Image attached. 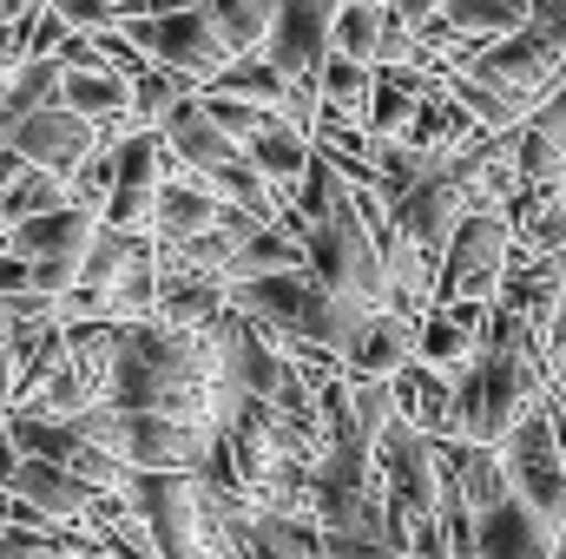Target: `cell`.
I'll return each mask as SVG.
<instances>
[{"mask_svg":"<svg viewBox=\"0 0 566 559\" xmlns=\"http://www.w3.org/2000/svg\"><path fill=\"white\" fill-rule=\"evenodd\" d=\"M303 251H310V271L329 283L336 296H356L369 309H389V264H382V238L369 231L363 204H356V184L303 224Z\"/></svg>","mask_w":566,"mask_h":559,"instance_id":"6da1fadb","label":"cell"},{"mask_svg":"<svg viewBox=\"0 0 566 559\" xmlns=\"http://www.w3.org/2000/svg\"><path fill=\"white\" fill-rule=\"evenodd\" d=\"M514 264V218L507 211H468L461 231L441 251V277H434V303H494V289Z\"/></svg>","mask_w":566,"mask_h":559,"instance_id":"7a4b0ae2","label":"cell"},{"mask_svg":"<svg viewBox=\"0 0 566 559\" xmlns=\"http://www.w3.org/2000/svg\"><path fill=\"white\" fill-rule=\"evenodd\" d=\"M93 238H99V211L93 204H60V211H40V218H27V224H13V251L33 264V289H46V296H66L80 271H86V251H93Z\"/></svg>","mask_w":566,"mask_h":559,"instance_id":"3957f363","label":"cell"},{"mask_svg":"<svg viewBox=\"0 0 566 559\" xmlns=\"http://www.w3.org/2000/svg\"><path fill=\"white\" fill-rule=\"evenodd\" d=\"M501 461L514 474V494L534 500L554 527L566 514V447H560V421H554V402H534L527 415L514 421V434L501 441Z\"/></svg>","mask_w":566,"mask_h":559,"instance_id":"277c9868","label":"cell"},{"mask_svg":"<svg viewBox=\"0 0 566 559\" xmlns=\"http://www.w3.org/2000/svg\"><path fill=\"white\" fill-rule=\"evenodd\" d=\"M119 27L139 40L158 66H171V73H185V80H198V86H211V80L238 60V53L224 46V33L211 27L205 7H178V13H158V20H119Z\"/></svg>","mask_w":566,"mask_h":559,"instance_id":"5b68a950","label":"cell"},{"mask_svg":"<svg viewBox=\"0 0 566 559\" xmlns=\"http://www.w3.org/2000/svg\"><path fill=\"white\" fill-rule=\"evenodd\" d=\"M113 139L99 119H86V113H73L66 99H53V106H40V113H27L20 126H13V145H20V158L27 165H46V171H60V178H73L99 145Z\"/></svg>","mask_w":566,"mask_h":559,"instance_id":"8992f818","label":"cell"},{"mask_svg":"<svg viewBox=\"0 0 566 559\" xmlns=\"http://www.w3.org/2000/svg\"><path fill=\"white\" fill-rule=\"evenodd\" d=\"M336 7L343 0H277V20L264 33V53L290 80H323L336 53Z\"/></svg>","mask_w":566,"mask_h":559,"instance_id":"52a82bcc","label":"cell"},{"mask_svg":"<svg viewBox=\"0 0 566 559\" xmlns=\"http://www.w3.org/2000/svg\"><path fill=\"white\" fill-rule=\"evenodd\" d=\"M224 309H231V277L198 271V264L158 251V323L165 329H205Z\"/></svg>","mask_w":566,"mask_h":559,"instance_id":"ba28073f","label":"cell"},{"mask_svg":"<svg viewBox=\"0 0 566 559\" xmlns=\"http://www.w3.org/2000/svg\"><path fill=\"white\" fill-rule=\"evenodd\" d=\"M474 540H481V559H554L560 527H554L534 500L507 494L501 507L474 514Z\"/></svg>","mask_w":566,"mask_h":559,"instance_id":"9c48e42d","label":"cell"},{"mask_svg":"<svg viewBox=\"0 0 566 559\" xmlns=\"http://www.w3.org/2000/svg\"><path fill=\"white\" fill-rule=\"evenodd\" d=\"M158 133H165V145H171V158H185V165H191V171H205V178L244 158V145L231 139V133L218 126V113L205 106V86H198V93H185Z\"/></svg>","mask_w":566,"mask_h":559,"instance_id":"30bf717a","label":"cell"},{"mask_svg":"<svg viewBox=\"0 0 566 559\" xmlns=\"http://www.w3.org/2000/svg\"><path fill=\"white\" fill-rule=\"evenodd\" d=\"M488 309H494V303H474V296H461V303H434L422 323H416V356L454 376L461 362H474V356H481Z\"/></svg>","mask_w":566,"mask_h":559,"instance_id":"8fae6325","label":"cell"},{"mask_svg":"<svg viewBox=\"0 0 566 559\" xmlns=\"http://www.w3.org/2000/svg\"><path fill=\"white\" fill-rule=\"evenodd\" d=\"M13 487L46 514V520H86L93 514V500L106 494V487H93L80 467H66V461H46V454H20V474H13Z\"/></svg>","mask_w":566,"mask_h":559,"instance_id":"7c38bea8","label":"cell"},{"mask_svg":"<svg viewBox=\"0 0 566 559\" xmlns=\"http://www.w3.org/2000/svg\"><path fill=\"white\" fill-rule=\"evenodd\" d=\"M409 362H416V323L402 309L363 316V329L343 342V369L349 376H402Z\"/></svg>","mask_w":566,"mask_h":559,"instance_id":"4fadbf2b","label":"cell"},{"mask_svg":"<svg viewBox=\"0 0 566 559\" xmlns=\"http://www.w3.org/2000/svg\"><path fill=\"white\" fill-rule=\"evenodd\" d=\"M60 99H66L73 113L99 119L106 133H126V126H139V119H133V73H119L113 60H106V66H66V80H60Z\"/></svg>","mask_w":566,"mask_h":559,"instance_id":"5bb4252c","label":"cell"},{"mask_svg":"<svg viewBox=\"0 0 566 559\" xmlns=\"http://www.w3.org/2000/svg\"><path fill=\"white\" fill-rule=\"evenodd\" d=\"M244 151H251V165L277 184L283 211H290V198H296V184H303V171H310V158H316V133H303L296 119H271L258 139H244Z\"/></svg>","mask_w":566,"mask_h":559,"instance_id":"9a60e30c","label":"cell"},{"mask_svg":"<svg viewBox=\"0 0 566 559\" xmlns=\"http://www.w3.org/2000/svg\"><path fill=\"white\" fill-rule=\"evenodd\" d=\"M396 395H402V415L416 421V428H428L434 441L454 434V376H448V369H434V362L416 356V362L396 376Z\"/></svg>","mask_w":566,"mask_h":559,"instance_id":"2e32d148","label":"cell"},{"mask_svg":"<svg viewBox=\"0 0 566 559\" xmlns=\"http://www.w3.org/2000/svg\"><path fill=\"white\" fill-rule=\"evenodd\" d=\"M211 86H218V93H238V99H258V106H277V113L290 106V93H296V80L283 73L264 46H258V53H238Z\"/></svg>","mask_w":566,"mask_h":559,"instance_id":"e0dca14e","label":"cell"},{"mask_svg":"<svg viewBox=\"0 0 566 559\" xmlns=\"http://www.w3.org/2000/svg\"><path fill=\"white\" fill-rule=\"evenodd\" d=\"M60 204H73V184L46 165H20V178L0 191V224H27V218L60 211Z\"/></svg>","mask_w":566,"mask_h":559,"instance_id":"ac0fdd59","label":"cell"},{"mask_svg":"<svg viewBox=\"0 0 566 559\" xmlns=\"http://www.w3.org/2000/svg\"><path fill=\"white\" fill-rule=\"evenodd\" d=\"M296 264H310L303 238H296L290 224H258V231L244 238L238 264H231V283H238V277H264V271H296Z\"/></svg>","mask_w":566,"mask_h":559,"instance_id":"d6986e66","label":"cell"},{"mask_svg":"<svg viewBox=\"0 0 566 559\" xmlns=\"http://www.w3.org/2000/svg\"><path fill=\"white\" fill-rule=\"evenodd\" d=\"M198 7L211 13V27L224 33L231 53H258L271 20H277V0H198Z\"/></svg>","mask_w":566,"mask_h":559,"instance_id":"ffe728a7","label":"cell"},{"mask_svg":"<svg viewBox=\"0 0 566 559\" xmlns=\"http://www.w3.org/2000/svg\"><path fill=\"white\" fill-rule=\"evenodd\" d=\"M441 80H448V93H454V99H461V106H468L488 133H507V126H521V119H527V113H521L501 86H488V80H481V73H468V66H448Z\"/></svg>","mask_w":566,"mask_h":559,"instance_id":"44dd1931","label":"cell"},{"mask_svg":"<svg viewBox=\"0 0 566 559\" xmlns=\"http://www.w3.org/2000/svg\"><path fill=\"white\" fill-rule=\"evenodd\" d=\"M185 93H198V80H185V73H171V66L151 60L145 73H133V119L139 126H165Z\"/></svg>","mask_w":566,"mask_h":559,"instance_id":"7402d4cb","label":"cell"},{"mask_svg":"<svg viewBox=\"0 0 566 559\" xmlns=\"http://www.w3.org/2000/svg\"><path fill=\"white\" fill-rule=\"evenodd\" d=\"M60 80H66V66H60V60H27L20 73H7V80H0V99H7V113H13V119H27V113H40V106H53V99H60Z\"/></svg>","mask_w":566,"mask_h":559,"instance_id":"603a6c76","label":"cell"},{"mask_svg":"<svg viewBox=\"0 0 566 559\" xmlns=\"http://www.w3.org/2000/svg\"><path fill=\"white\" fill-rule=\"evenodd\" d=\"M113 145H119V133L99 145L73 178H66V184H73V198H80V204H93V211H106V198H113V184H119V151H113Z\"/></svg>","mask_w":566,"mask_h":559,"instance_id":"cb8c5ba5","label":"cell"},{"mask_svg":"<svg viewBox=\"0 0 566 559\" xmlns=\"http://www.w3.org/2000/svg\"><path fill=\"white\" fill-rule=\"evenodd\" d=\"M53 7H60L80 33H99V27H113V20H119V0H53Z\"/></svg>","mask_w":566,"mask_h":559,"instance_id":"d4e9b609","label":"cell"},{"mask_svg":"<svg viewBox=\"0 0 566 559\" xmlns=\"http://www.w3.org/2000/svg\"><path fill=\"white\" fill-rule=\"evenodd\" d=\"M323 559H409L382 540H323Z\"/></svg>","mask_w":566,"mask_h":559,"instance_id":"484cf974","label":"cell"},{"mask_svg":"<svg viewBox=\"0 0 566 559\" xmlns=\"http://www.w3.org/2000/svg\"><path fill=\"white\" fill-rule=\"evenodd\" d=\"M547 356H554V362L566 356V296L554 303V316H547Z\"/></svg>","mask_w":566,"mask_h":559,"instance_id":"4316f807","label":"cell"},{"mask_svg":"<svg viewBox=\"0 0 566 559\" xmlns=\"http://www.w3.org/2000/svg\"><path fill=\"white\" fill-rule=\"evenodd\" d=\"M20 165H27V158H20V145H0V191L20 178Z\"/></svg>","mask_w":566,"mask_h":559,"instance_id":"83f0119b","label":"cell"},{"mask_svg":"<svg viewBox=\"0 0 566 559\" xmlns=\"http://www.w3.org/2000/svg\"><path fill=\"white\" fill-rule=\"evenodd\" d=\"M560 86H566V60H560Z\"/></svg>","mask_w":566,"mask_h":559,"instance_id":"f1b7e54d","label":"cell"}]
</instances>
